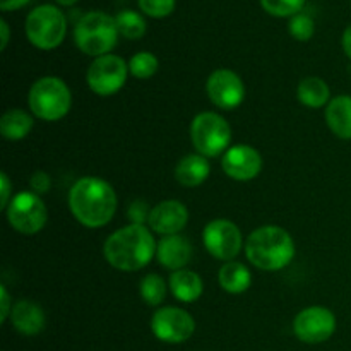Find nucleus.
Wrapping results in <instances>:
<instances>
[{
  "instance_id": "obj_38",
  "label": "nucleus",
  "mask_w": 351,
  "mask_h": 351,
  "mask_svg": "<svg viewBox=\"0 0 351 351\" xmlns=\"http://www.w3.org/2000/svg\"><path fill=\"white\" fill-rule=\"evenodd\" d=\"M350 2H351V0H350Z\"/></svg>"
},
{
  "instance_id": "obj_18",
  "label": "nucleus",
  "mask_w": 351,
  "mask_h": 351,
  "mask_svg": "<svg viewBox=\"0 0 351 351\" xmlns=\"http://www.w3.org/2000/svg\"><path fill=\"white\" fill-rule=\"evenodd\" d=\"M326 123L336 137L351 141V96H336L326 106Z\"/></svg>"
},
{
  "instance_id": "obj_13",
  "label": "nucleus",
  "mask_w": 351,
  "mask_h": 351,
  "mask_svg": "<svg viewBox=\"0 0 351 351\" xmlns=\"http://www.w3.org/2000/svg\"><path fill=\"white\" fill-rule=\"evenodd\" d=\"M206 91L213 105L221 110H235L245 99V86L239 74L228 69H218L209 75Z\"/></svg>"
},
{
  "instance_id": "obj_27",
  "label": "nucleus",
  "mask_w": 351,
  "mask_h": 351,
  "mask_svg": "<svg viewBox=\"0 0 351 351\" xmlns=\"http://www.w3.org/2000/svg\"><path fill=\"white\" fill-rule=\"evenodd\" d=\"M261 5L271 16L293 17L304 9L305 0H261Z\"/></svg>"
},
{
  "instance_id": "obj_6",
  "label": "nucleus",
  "mask_w": 351,
  "mask_h": 351,
  "mask_svg": "<svg viewBox=\"0 0 351 351\" xmlns=\"http://www.w3.org/2000/svg\"><path fill=\"white\" fill-rule=\"evenodd\" d=\"M24 29L33 47L40 50H53L64 41L67 33V19L58 7L45 3L34 7L27 14Z\"/></svg>"
},
{
  "instance_id": "obj_8",
  "label": "nucleus",
  "mask_w": 351,
  "mask_h": 351,
  "mask_svg": "<svg viewBox=\"0 0 351 351\" xmlns=\"http://www.w3.org/2000/svg\"><path fill=\"white\" fill-rule=\"evenodd\" d=\"M47 206L34 192H21L7 206L10 226L23 235H36L47 225Z\"/></svg>"
},
{
  "instance_id": "obj_1",
  "label": "nucleus",
  "mask_w": 351,
  "mask_h": 351,
  "mask_svg": "<svg viewBox=\"0 0 351 351\" xmlns=\"http://www.w3.org/2000/svg\"><path fill=\"white\" fill-rule=\"evenodd\" d=\"M69 208L81 225L101 228L117 211V194L112 185L98 177H84L72 185Z\"/></svg>"
},
{
  "instance_id": "obj_34",
  "label": "nucleus",
  "mask_w": 351,
  "mask_h": 351,
  "mask_svg": "<svg viewBox=\"0 0 351 351\" xmlns=\"http://www.w3.org/2000/svg\"><path fill=\"white\" fill-rule=\"evenodd\" d=\"M27 3H29V0H0V9L3 12H10V10L23 9Z\"/></svg>"
},
{
  "instance_id": "obj_16",
  "label": "nucleus",
  "mask_w": 351,
  "mask_h": 351,
  "mask_svg": "<svg viewBox=\"0 0 351 351\" xmlns=\"http://www.w3.org/2000/svg\"><path fill=\"white\" fill-rule=\"evenodd\" d=\"M158 263L170 271L184 269L192 257V247L182 235H168L156 247Z\"/></svg>"
},
{
  "instance_id": "obj_26",
  "label": "nucleus",
  "mask_w": 351,
  "mask_h": 351,
  "mask_svg": "<svg viewBox=\"0 0 351 351\" xmlns=\"http://www.w3.org/2000/svg\"><path fill=\"white\" fill-rule=\"evenodd\" d=\"M160 62L151 51H139L129 62V72L136 79H149L156 74Z\"/></svg>"
},
{
  "instance_id": "obj_5",
  "label": "nucleus",
  "mask_w": 351,
  "mask_h": 351,
  "mask_svg": "<svg viewBox=\"0 0 351 351\" xmlns=\"http://www.w3.org/2000/svg\"><path fill=\"white\" fill-rule=\"evenodd\" d=\"M27 101L34 117L45 122H57L71 110L72 95L69 86L60 77L47 75L31 86Z\"/></svg>"
},
{
  "instance_id": "obj_20",
  "label": "nucleus",
  "mask_w": 351,
  "mask_h": 351,
  "mask_svg": "<svg viewBox=\"0 0 351 351\" xmlns=\"http://www.w3.org/2000/svg\"><path fill=\"white\" fill-rule=\"evenodd\" d=\"M170 288L173 297L184 304H192V302L199 300L204 291L201 276L191 269L173 271L170 276Z\"/></svg>"
},
{
  "instance_id": "obj_23",
  "label": "nucleus",
  "mask_w": 351,
  "mask_h": 351,
  "mask_svg": "<svg viewBox=\"0 0 351 351\" xmlns=\"http://www.w3.org/2000/svg\"><path fill=\"white\" fill-rule=\"evenodd\" d=\"M331 89L321 77H305L302 79L297 88V98L302 105L308 108H322L328 106Z\"/></svg>"
},
{
  "instance_id": "obj_9",
  "label": "nucleus",
  "mask_w": 351,
  "mask_h": 351,
  "mask_svg": "<svg viewBox=\"0 0 351 351\" xmlns=\"http://www.w3.org/2000/svg\"><path fill=\"white\" fill-rule=\"evenodd\" d=\"M129 65L119 55H103L88 69V86L99 96H112L125 86Z\"/></svg>"
},
{
  "instance_id": "obj_2",
  "label": "nucleus",
  "mask_w": 351,
  "mask_h": 351,
  "mask_svg": "<svg viewBox=\"0 0 351 351\" xmlns=\"http://www.w3.org/2000/svg\"><path fill=\"white\" fill-rule=\"evenodd\" d=\"M156 242L144 225H129L106 239L103 254L110 266L132 273L146 267L156 252Z\"/></svg>"
},
{
  "instance_id": "obj_35",
  "label": "nucleus",
  "mask_w": 351,
  "mask_h": 351,
  "mask_svg": "<svg viewBox=\"0 0 351 351\" xmlns=\"http://www.w3.org/2000/svg\"><path fill=\"white\" fill-rule=\"evenodd\" d=\"M341 45H343V50H345V53L348 55V58H351V24L346 27L345 33H343Z\"/></svg>"
},
{
  "instance_id": "obj_25",
  "label": "nucleus",
  "mask_w": 351,
  "mask_h": 351,
  "mask_svg": "<svg viewBox=\"0 0 351 351\" xmlns=\"http://www.w3.org/2000/svg\"><path fill=\"white\" fill-rule=\"evenodd\" d=\"M167 285L160 274H147L141 281V297L151 307H158L165 300Z\"/></svg>"
},
{
  "instance_id": "obj_7",
  "label": "nucleus",
  "mask_w": 351,
  "mask_h": 351,
  "mask_svg": "<svg viewBox=\"0 0 351 351\" xmlns=\"http://www.w3.org/2000/svg\"><path fill=\"white\" fill-rule=\"evenodd\" d=\"M191 141L199 154L206 158H216L230 149L232 129L219 113H199L191 123Z\"/></svg>"
},
{
  "instance_id": "obj_19",
  "label": "nucleus",
  "mask_w": 351,
  "mask_h": 351,
  "mask_svg": "<svg viewBox=\"0 0 351 351\" xmlns=\"http://www.w3.org/2000/svg\"><path fill=\"white\" fill-rule=\"evenodd\" d=\"M209 173H211V167L202 154H189L182 158L175 168V178L184 187H197L202 182L208 180Z\"/></svg>"
},
{
  "instance_id": "obj_11",
  "label": "nucleus",
  "mask_w": 351,
  "mask_h": 351,
  "mask_svg": "<svg viewBox=\"0 0 351 351\" xmlns=\"http://www.w3.org/2000/svg\"><path fill=\"white\" fill-rule=\"evenodd\" d=\"M293 331L300 341L308 345L324 343L335 335L336 317L326 307H308L298 312L293 321Z\"/></svg>"
},
{
  "instance_id": "obj_10",
  "label": "nucleus",
  "mask_w": 351,
  "mask_h": 351,
  "mask_svg": "<svg viewBox=\"0 0 351 351\" xmlns=\"http://www.w3.org/2000/svg\"><path fill=\"white\" fill-rule=\"evenodd\" d=\"M202 242H204L206 250L215 259L230 263L239 256L243 240L242 232L235 223L228 219H215L206 225L202 232Z\"/></svg>"
},
{
  "instance_id": "obj_32",
  "label": "nucleus",
  "mask_w": 351,
  "mask_h": 351,
  "mask_svg": "<svg viewBox=\"0 0 351 351\" xmlns=\"http://www.w3.org/2000/svg\"><path fill=\"white\" fill-rule=\"evenodd\" d=\"M0 304H2V311H0V322H5L7 319L10 317V312H12V307H10V297L7 293L5 287H0Z\"/></svg>"
},
{
  "instance_id": "obj_14",
  "label": "nucleus",
  "mask_w": 351,
  "mask_h": 351,
  "mask_svg": "<svg viewBox=\"0 0 351 351\" xmlns=\"http://www.w3.org/2000/svg\"><path fill=\"white\" fill-rule=\"evenodd\" d=\"M221 167L223 171L233 180L249 182L254 180L263 170V158L252 146L237 144L223 154Z\"/></svg>"
},
{
  "instance_id": "obj_22",
  "label": "nucleus",
  "mask_w": 351,
  "mask_h": 351,
  "mask_svg": "<svg viewBox=\"0 0 351 351\" xmlns=\"http://www.w3.org/2000/svg\"><path fill=\"white\" fill-rule=\"evenodd\" d=\"M33 129V117L21 108H10L0 119V134L7 141H21Z\"/></svg>"
},
{
  "instance_id": "obj_3",
  "label": "nucleus",
  "mask_w": 351,
  "mask_h": 351,
  "mask_svg": "<svg viewBox=\"0 0 351 351\" xmlns=\"http://www.w3.org/2000/svg\"><path fill=\"white\" fill-rule=\"evenodd\" d=\"M247 259L263 271H280L295 257V243L290 233L280 226H261L247 239Z\"/></svg>"
},
{
  "instance_id": "obj_28",
  "label": "nucleus",
  "mask_w": 351,
  "mask_h": 351,
  "mask_svg": "<svg viewBox=\"0 0 351 351\" xmlns=\"http://www.w3.org/2000/svg\"><path fill=\"white\" fill-rule=\"evenodd\" d=\"M288 29H290V34L298 41H308L312 36H314L315 24L312 21L311 16L307 14H297L290 19V24H288Z\"/></svg>"
},
{
  "instance_id": "obj_4",
  "label": "nucleus",
  "mask_w": 351,
  "mask_h": 351,
  "mask_svg": "<svg viewBox=\"0 0 351 351\" xmlns=\"http://www.w3.org/2000/svg\"><path fill=\"white\" fill-rule=\"evenodd\" d=\"M115 17L101 10L84 14L74 27V41L79 50L91 57H103L115 48L119 40Z\"/></svg>"
},
{
  "instance_id": "obj_21",
  "label": "nucleus",
  "mask_w": 351,
  "mask_h": 351,
  "mask_svg": "<svg viewBox=\"0 0 351 351\" xmlns=\"http://www.w3.org/2000/svg\"><path fill=\"white\" fill-rule=\"evenodd\" d=\"M218 281L223 290L228 291V293L239 295L249 290L250 283H252V276H250V271L247 269V266H243L242 263L230 261V263L223 264V267L219 269Z\"/></svg>"
},
{
  "instance_id": "obj_36",
  "label": "nucleus",
  "mask_w": 351,
  "mask_h": 351,
  "mask_svg": "<svg viewBox=\"0 0 351 351\" xmlns=\"http://www.w3.org/2000/svg\"><path fill=\"white\" fill-rule=\"evenodd\" d=\"M0 33H2V43H0V48L2 50H5L7 48V43H9V24H7L5 19L0 21Z\"/></svg>"
},
{
  "instance_id": "obj_30",
  "label": "nucleus",
  "mask_w": 351,
  "mask_h": 351,
  "mask_svg": "<svg viewBox=\"0 0 351 351\" xmlns=\"http://www.w3.org/2000/svg\"><path fill=\"white\" fill-rule=\"evenodd\" d=\"M149 208L144 201H136L129 208V218L132 219L134 225H144V221L149 219Z\"/></svg>"
},
{
  "instance_id": "obj_15",
  "label": "nucleus",
  "mask_w": 351,
  "mask_h": 351,
  "mask_svg": "<svg viewBox=\"0 0 351 351\" xmlns=\"http://www.w3.org/2000/svg\"><path fill=\"white\" fill-rule=\"evenodd\" d=\"M189 221V211L180 201H163L154 206L149 213L151 230L160 235H178Z\"/></svg>"
},
{
  "instance_id": "obj_17",
  "label": "nucleus",
  "mask_w": 351,
  "mask_h": 351,
  "mask_svg": "<svg viewBox=\"0 0 351 351\" xmlns=\"http://www.w3.org/2000/svg\"><path fill=\"white\" fill-rule=\"evenodd\" d=\"M10 322L24 336L40 335L45 328V312L31 300H19L10 312Z\"/></svg>"
},
{
  "instance_id": "obj_37",
  "label": "nucleus",
  "mask_w": 351,
  "mask_h": 351,
  "mask_svg": "<svg viewBox=\"0 0 351 351\" xmlns=\"http://www.w3.org/2000/svg\"><path fill=\"white\" fill-rule=\"evenodd\" d=\"M55 2H57V3H60V5H65V7H69V5H74V3H77L79 0H55Z\"/></svg>"
},
{
  "instance_id": "obj_12",
  "label": "nucleus",
  "mask_w": 351,
  "mask_h": 351,
  "mask_svg": "<svg viewBox=\"0 0 351 351\" xmlns=\"http://www.w3.org/2000/svg\"><path fill=\"white\" fill-rule=\"evenodd\" d=\"M154 336L165 343H184L194 335L195 321L187 311L178 307H163L151 319Z\"/></svg>"
},
{
  "instance_id": "obj_31",
  "label": "nucleus",
  "mask_w": 351,
  "mask_h": 351,
  "mask_svg": "<svg viewBox=\"0 0 351 351\" xmlns=\"http://www.w3.org/2000/svg\"><path fill=\"white\" fill-rule=\"evenodd\" d=\"M31 189H33L34 194H47L51 187V178L50 175L45 173V171H34L33 177L29 180Z\"/></svg>"
},
{
  "instance_id": "obj_24",
  "label": "nucleus",
  "mask_w": 351,
  "mask_h": 351,
  "mask_svg": "<svg viewBox=\"0 0 351 351\" xmlns=\"http://www.w3.org/2000/svg\"><path fill=\"white\" fill-rule=\"evenodd\" d=\"M119 33L127 40H139L146 34V21L136 10H122L115 17Z\"/></svg>"
},
{
  "instance_id": "obj_33",
  "label": "nucleus",
  "mask_w": 351,
  "mask_h": 351,
  "mask_svg": "<svg viewBox=\"0 0 351 351\" xmlns=\"http://www.w3.org/2000/svg\"><path fill=\"white\" fill-rule=\"evenodd\" d=\"M0 184H2V197H0V208L2 209H7V206H9V202L12 201L10 199V180L9 177H7V173H0Z\"/></svg>"
},
{
  "instance_id": "obj_29",
  "label": "nucleus",
  "mask_w": 351,
  "mask_h": 351,
  "mask_svg": "<svg viewBox=\"0 0 351 351\" xmlns=\"http://www.w3.org/2000/svg\"><path fill=\"white\" fill-rule=\"evenodd\" d=\"M177 0H139V7L146 16L161 19V17L170 16L175 10Z\"/></svg>"
}]
</instances>
